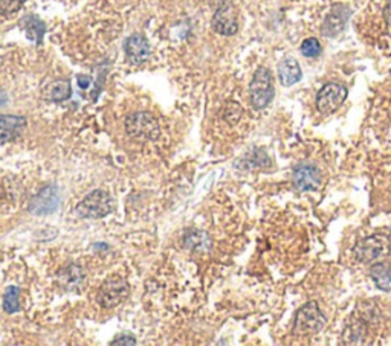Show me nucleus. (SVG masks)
Masks as SVG:
<instances>
[{
	"mask_svg": "<svg viewBox=\"0 0 391 346\" xmlns=\"http://www.w3.org/2000/svg\"><path fill=\"white\" fill-rule=\"evenodd\" d=\"M350 16H352V9L347 5L335 4L324 18L321 34L327 38H336L339 34H343V31L348 23Z\"/></svg>",
	"mask_w": 391,
	"mask_h": 346,
	"instance_id": "9",
	"label": "nucleus"
},
{
	"mask_svg": "<svg viewBox=\"0 0 391 346\" xmlns=\"http://www.w3.org/2000/svg\"><path fill=\"white\" fill-rule=\"evenodd\" d=\"M183 246L196 254H207L211 249V238L207 232L198 229H190L183 235Z\"/></svg>",
	"mask_w": 391,
	"mask_h": 346,
	"instance_id": "15",
	"label": "nucleus"
},
{
	"mask_svg": "<svg viewBox=\"0 0 391 346\" xmlns=\"http://www.w3.org/2000/svg\"><path fill=\"white\" fill-rule=\"evenodd\" d=\"M391 255L390 238L384 234H375L358 241L353 247V256L363 264H375Z\"/></svg>",
	"mask_w": 391,
	"mask_h": 346,
	"instance_id": "1",
	"label": "nucleus"
},
{
	"mask_svg": "<svg viewBox=\"0 0 391 346\" xmlns=\"http://www.w3.org/2000/svg\"><path fill=\"white\" fill-rule=\"evenodd\" d=\"M58 205H60L58 190L54 185H48L33 198V200H31L29 211L36 215H46L57 211Z\"/></svg>",
	"mask_w": 391,
	"mask_h": 346,
	"instance_id": "10",
	"label": "nucleus"
},
{
	"mask_svg": "<svg viewBox=\"0 0 391 346\" xmlns=\"http://www.w3.org/2000/svg\"><path fill=\"white\" fill-rule=\"evenodd\" d=\"M384 17H385V22L388 23V26L391 28V0H388L387 5H385V9H384Z\"/></svg>",
	"mask_w": 391,
	"mask_h": 346,
	"instance_id": "26",
	"label": "nucleus"
},
{
	"mask_svg": "<svg viewBox=\"0 0 391 346\" xmlns=\"http://www.w3.org/2000/svg\"><path fill=\"white\" fill-rule=\"evenodd\" d=\"M301 54L303 57L306 58H315L321 54V45H320V41H318L316 38L311 37V38H306L303 43H301Z\"/></svg>",
	"mask_w": 391,
	"mask_h": 346,
	"instance_id": "21",
	"label": "nucleus"
},
{
	"mask_svg": "<svg viewBox=\"0 0 391 346\" xmlns=\"http://www.w3.org/2000/svg\"><path fill=\"white\" fill-rule=\"evenodd\" d=\"M18 299H20V290L17 287H9L5 293V296H4V308H5V311L9 313V314L17 313L18 308H20Z\"/></svg>",
	"mask_w": 391,
	"mask_h": 346,
	"instance_id": "20",
	"label": "nucleus"
},
{
	"mask_svg": "<svg viewBox=\"0 0 391 346\" xmlns=\"http://www.w3.org/2000/svg\"><path fill=\"white\" fill-rule=\"evenodd\" d=\"M112 346H115V345H122V346H133V345H136V340H135V337H133V335H130V334H121L119 335V337H117L115 340H113L112 343H110Z\"/></svg>",
	"mask_w": 391,
	"mask_h": 346,
	"instance_id": "24",
	"label": "nucleus"
},
{
	"mask_svg": "<svg viewBox=\"0 0 391 346\" xmlns=\"http://www.w3.org/2000/svg\"><path fill=\"white\" fill-rule=\"evenodd\" d=\"M348 90L338 82H327L316 95V109L323 114H331L343 106Z\"/></svg>",
	"mask_w": 391,
	"mask_h": 346,
	"instance_id": "7",
	"label": "nucleus"
},
{
	"mask_svg": "<svg viewBox=\"0 0 391 346\" xmlns=\"http://www.w3.org/2000/svg\"><path fill=\"white\" fill-rule=\"evenodd\" d=\"M126 55L130 63L133 65H141V63H146L151 54V48L149 40L142 34H133L130 36L126 43H124Z\"/></svg>",
	"mask_w": 391,
	"mask_h": 346,
	"instance_id": "13",
	"label": "nucleus"
},
{
	"mask_svg": "<svg viewBox=\"0 0 391 346\" xmlns=\"http://www.w3.org/2000/svg\"><path fill=\"white\" fill-rule=\"evenodd\" d=\"M23 29L26 31V36L29 40H34L36 45L40 46L43 43V37L46 33V26L45 23L36 16H26L22 20Z\"/></svg>",
	"mask_w": 391,
	"mask_h": 346,
	"instance_id": "18",
	"label": "nucleus"
},
{
	"mask_svg": "<svg viewBox=\"0 0 391 346\" xmlns=\"http://www.w3.org/2000/svg\"><path fill=\"white\" fill-rule=\"evenodd\" d=\"M26 118L16 114H0V144L13 142L22 136L26 129Z\"/></svg>",
	"mask_w": 391,
	"mask_h": 346,
	"instance_id": "12",
	"label": "nucleus"
},
{
	"mask_svg": "<svg viewBox=\"0 0 391 346\" xmlns=\"http://www.w3.org/2000/svg\"><path fill=\"white\" fill-rule=\"evenodd\" d=\"M275 95L272 73L269 69L259 67L250 84L251 104L255 110H263L272 102Z\"/></svg>",
	"mask_w": 391,
	"mask_h": 346,
	"instance_id": "2",
	"label": "nucleus"
},
{
	"mask_svg": "<svg viewBox=\"0 0 391 346\" xmlns=\"http://www.w3.org/2000/svg\"><path fill=\"white\" fill-rule=\"evenodd\" d=\"M70 95H72V89H70V82L68 80H58L50 84L48 89V97L54 102L66 101L70 98Z\"/></svg>",
	"mask_w": 391,
	"mask_h": 346,
	"instance_id": "19",
	"label": "nucleus"
},
{
	"mask_svg": "<svg viewBox=\"0 0 391 346\" xmlns=\"http://www.w3.org/2000/svg\"><path fill=\"white\" fill-rule=\"evenodd\" d=\"M223 118L225 121L234 125V124H237L242 118V107H240V104L239 102H228L226 104V107H225V112H223Z\"/></svg>",
	"mask_w": 391,
	"mask_h": 346,
	"instance_id": "22",
	"label": "nucleus"
},
{
	"mask_svg": "<svg viewBox=\"0 0 391 346\" xmlns=\"http://www.w3.org/2000/svg\"><path fill=\"white\" fill-rule=\"evenodd\" d=\"M213 29L220 36L231 37L237 34L239 31V22H237V13H235L234 5L230 0H225L215 9L213 17Z\"/></svg>",
	"mask_w": 391,
	"mask_h": 346,
	"instance_id": "8",
	"label": "nucleus"
},
{
	"mask_svg": "<svg viewBox=\"0 0 391 346\" xmlns=\"http://www.w3.org/2000/svg\"><path fill=\"white\" fill-rule=\"evenodd\" d=\"M6 101H8V98H6V93H5L2 89H0V107L5 106Z\"/></svg>",
	"mask_w": 391,
	"mask_h": 346,
	"instance_id": "27",
	"label": "nucleus"
},
{
	"mask_svg": "<svg viewBox=\"0 0 391 346\" xmlns=\"http://www.w3.org/2000/svg\"><path fill=\"white\" fill-rule=\"evenodd\" d=\"M370 276H372L376 287L384 291H391V264L387 263H375L370 269Z\"/></svg>",
	"mask_w": 391,
	"mask_h": 346,
	"instance_id": "17",
	"label": "nucleus"
},
{
	"mask_svg": "<svg viewBox=\"0 0 391 346\" xmlns=\"http://www.w3.org/2000/svg\"><path fill=\"white\" fill-rule=\"evenodd\" d=\"M77 81H78V86H80L81 89H87V87L90 86L92 78H90V77H87V75H78Z\"/></svg>",
	"mask_w": 391,
	"mask_h": 346,
	"instance_id": "25",
	"label": "nucleus"
},
{
	"mask_svg": "<svg viewBox=\"0 0 391 346\" xmlns=\"http://www.w3.org/2000/svg\"><path fill=\"white\" fill-rule=\"evenodd\" d=\"M126 131L136 141H156L161 134L159 122L150 112L132 113L126 119Z\"/></svg>",
	"mask_w": 391,
	"mask_h": 346,
	"instance_id": "3",
	"label": "nucleus"
},
{
	"mask_svg": "<svg viewBox=\"0 0 391 346\" xmlns=\"http://www.w3.org/2000/svg\"><path fill=\"white\" fill-rule=\"evenodd\" d=\"M26 0H0V16H9L17 13L25 5Z\"/></svg>",
	"mask_w": 391,
	"mask_h": 346,
	"instance_id": "23",
	"label": "nucleus"
},
{
	"mask_svg": "<svg viewBox=\"0 0 391 346\" xmlns=\"http://www.w3.org/2000/svg\"><path fill=\"white\" fill-rule=\"evenodd\" d=\"M58 281L66 291H78L80 288H83L86 276L81 267L77 264H69L58 274Z\"/></svg>",
	"mask_w": 391,
	"mask_h": 346,
	"instance_id": "14",
	"label": "nucleus"
},
{
	"mask_svg": "<svg viewBox=\"0 0 391 346\" xmlns=\"http://www.w3.org/2000/svg\"><path fill=\"white\" fill-rule=\"evenodd\" d=\"M279 77H280L282 84L286 87L294 86V84L300 81L303 73H301L300 65H298V61L294 58L283 60L279 65Z\"/></svg>",
	"mask_w": 391,
	"mask_h": 346,
	"instance_id": "16",
	"label": "nucleus"
},
{
	"mask_svg": "<svg viewBox=\"0 0 391 346\" xmlns=\"http://www.w3.org/2000/svg\"><path fill=\"white\" fill-rule=\"evenodd\" d=\"M326 325L324 314L318 306V302L311 301L303 306L295 314L294 327L298 334L309 335V334H316L320 333Z\"/></svg>",
	"mask_w": 391,
	"mask_h": 346,
	"instance_id": "4",
	"label": "nucleus"
},
{
	"mask_svg": "<svg viewBox=\"0 0 391 346\" xmlns=\"http://www.w3.org/2000/svg\"><path fill=\"white\" fill-rule=\"evenodd\" d=\"M113 211V200L106 191H92L77 206L75 212L83 218H102Z\"/></svg>",
	"mask_w": 391,
	"mask_h": 346,
	"instance_id": "5",
	"label": "nucleus"
},
{
	"mask_svg": "<svg viewBox=\"0 0 391 346\" xmlns=\"http://www.w3.org/2000/svg\"><path fill=\"white\" fill-rule=\"evenodd\" d=\"M292 179L295 188L300 191H316L321 185V174L314 165H298Z\"/></svg>",
	"mask_w": 391,
	"mask_h": 346,
	"instance_id": "11",
	"label": "nucleus"
},
{
	"mask_svg": "<svg viewBox=\"0 0 391 346\" xmlns=\"http://www.w3.org/2000/svg\"><path fill=\"white\" fill-rule=\"evenodd\" d=\"M129 291H130L129 282L124 278L112 276L101 286L97 301L100 302L101 307L115 308L119 306V303H122L127 299Z\"/></svg>",
	"mask_w": 391,
	"mask_h": 346,
	"instance_id": "6",
	"label": "nucleus"
}]
</instances>
